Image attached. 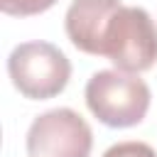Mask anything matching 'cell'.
<instances>
[{"mask_svg":"<svg viewBox=\"0 0 157 157\" xmlns=\"http://www.w3.org/2000/svg\"><path fill=\"white\" fill-rule=\"evenodd\" d=\"M88 110L108 128H132L145 120L150 110V88L137 74L120 69L96 71L86 83Z\"/></svg>","mask_w":157,"mask_h":157,"instance_id":"1","label":"cell"},{"mask_svg":"<svg viewBox=\"0 0 157 157\" xmlns=\"http://www.w3.org/2000/svg\"><path fill=\"white\" fill-rule=\"evenodd\" d=\"M101 56L128 74L152 69L157 61V25L150 12L145 7L120 5L103 32Z\"/></svg>","mask_w":157,"mask_h":157,"instance_id":"2","label":"cell"},{"mask_svg":"<svg viewBox=\"0 0 157 157\" xmlns=\"http://www.w3.org/2000/svg\"><path fill=\"white\" fill-rule=\"evenodd\" d=\"M12 86L29 101L59 96L71 78V61L52 42H22L7 56Z\"/></svg>","mask_w":157,"mask_h":157,"instance_id":"3","label":"cell"},{"mask_svg":"<svg viewBox=\"0 0 157 157\" xmlns=\"http://www.w3.org/2000/svg\"><path fill=\"white\" fill-rule=\"evenodd\" d=\"M91 125L71 108L47 110L27 130L29 157H91Z\"/></svg>","mask_w":157,"mask_h":157,"instance_id":"4","label":"cell"},{"mask_svg":"<svg viewBox=\"0 0 157 157\" xmlns=\"http://www.w3.org/2000/svg\"><path fill=\"white\" fill-rule=\"evenodd\" d=\"M120 5V0H74L64 17V29L71 44L83 54L101 56L103 32Z\"/></svg>","mask_w":157,"mask_h":157,"instance_id":"5","label":"cell"},{"mask_svg":"<svg viewBox=\"0 0 157 157\" xmlns=\"http://www.w3.org/2000/svg\"><path fill=\"white\" fill-rule=\"evenodd\" d=\"M56 0H0V10L12 17H32L47 12Z\"/></svg>","mask_w":157,"mask_h":157,"instance_id":"6","label":"cell"},{"mask_svg":"<svg viewBox=\"0 0 157 157\" xmlns=\"http://www.w3.org/2000/svg\"><path fill=\"white\" fill-rule=\"evenodd\" d=\"M103 157H157V152H155L147 142L125 140V142H118V145L108 147V150L103 152Z\"/></svg>","mask_w":157,"mask_h":157,"instance_id":"7","label":"cell"}]
</instances>
